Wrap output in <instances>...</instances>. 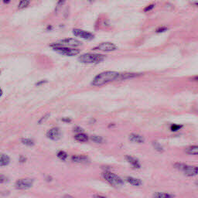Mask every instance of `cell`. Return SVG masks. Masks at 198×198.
<instances>
[{
    "mask_svg": "<svg viewBox=\"0 0 198 198\" xmlns=\"http://www.w3.org/2000/svg\"><path fill=\"white\" fill-rule=\"evenodd\" d=\"M119 73L116 71H107L98 74L94 77L92 80V85L95 87L104 86L113 80H118L119 77Z\"/></svg>",
    "mask_w": 198,
    "mask_h": 198,
    "instance_id": "obj_1",
    "label": "cell"
},
{
    "mask_svg": "<svg viewBox=\"0 0 198 198\" xmlns=\"http://www.w3.org/2000/svg\"><path fill=\"white\" fill-rule=\"evenodd\" d=\"M50 47L53 48V50L57 53H61L64 56L67 57H74L77 56L80 53V50L79 49L76 48H71V47H64V46L60 45L58 43H53L50 44Z\"/></svg>",
    "mask_w": 198,
    "mask_h": 198,
    "instance_id": "obj_2",
    "label": "cell"
},
{
    "mask_svg": "<svg viewBox=\"0 0 198 198\" xmlns=\"http://www.w3.org/2000/svg\"><path fill=\"white\" fill-rule=\"evenodd\" d=\"M105 57L100 53H84L78 58L80 63L83 64H99L104 61Z\"/></svg>",
    "mask_w": 198,
    "mask_h": 198,
    "instance_id": "obj_3",
    "label": "cell"
},
{
    "mask_svg": "<svg viewBox=\"0 0 198 198\" xmlns=\"http://www.w3.org/2000/svg\"><path fill=\"white\" fill-rule=\"evenodd\" d=\"M174 167L178 170L183 172L187 177H194L198 175V167L189 166L185 163H177L174 164Z\"/></svg>",
    "mask_w": 198,
    "mask_h": 198,
    "instance_id": "obj_4",
    "label": "cell"
},
{
    "mask_svg": "<svg viewBox=\"0 0 198 198\" xmlns=\"http://www.w3.org/2000/svg\"><path fill=\"white\" fill-rule=\"evenodd\" d=\"M102 177L110 184L115 186H122L124 184V181L122 179L119 177L118 175L115 174L113 173H111L109 171H106L104 173H102Z\"/></svg>",
    "mask_w": 198,
    "mask_h": 198,
    "instance_id": "obj_5",
    "label": "cell"
},
{
    "mask_svg": "<svg viewBox=\"0 0 198 198\" xmlns=\"http://www.w3.org/2000/svg\"><path fill=\"white\" fill-rule=\"evenodd\" d=\"M34 183V180L30 178L20 179L16 182L15 186L18 190H28L30 189Z\"/></svg>",
    "mask_w": 198,
    "mask_h": 198,
    "instance_id": "obj_6",
    "label": "cell"
},
{
    "mask_svg": "<svg viewBox=\"0 0 198 198\" xmlns=\"http://www.w3.org/2000/svg\"><path fill=\"white\" fill-rule=\"evenodd\" d=\"M117 48L118 47L115 43H111V42H104V43H100L97 47H94L93 50H101L103 52H112V51L116 50Z\"/></svg>",
    "mask_w": 198,
    "mask_h": 198,
    "instance_id": "obj_7",
    "label": "cell"
},
{
    "mask_svg": "<svg viewBox=\"0 0 198 198\" xmlns=\"http://www.w3.org/2000/svg\"><path fill=\"white\" fill-rule=\"evenodd\" d=\"M60 45L64 46V47H80V46H82V42H80V40L76 39H74V38H67V39H61L58 42Z\"/></svg>",
    "mask_w": 198,
    "mask_h": 198,
    "instance_id": "obj_8",
    "label": "cell"
},
{
    "mask_svg": "<svg viewBox=\"0 0 198 198\" xmlns=\"http://www.w3.org/2000/svg\"><path fill=\"white\" fill-rule=\"evenodd\" d=\"M73 34L75 37L83 38L86 40H92L94 38V35L92 33L84 31V30H80V29H77V28L73 30Z\"/></svg>",
    "mask_w": 198,
    "mask_h": 198,
    "instance_id": "obj_9",
    "label": "cell"
},
{
    "mask_svg": "<svg viewBox=\"0 0 198 198\" xmlns=\"http://www.w3.org/2000/svg\"><path fill=\"white\" fill-rule=\"evenodd\" d=\"M61 131L59 128L54 127L53 129H50L49 131L47 132V138H49L51 140L53 141H57L61 138Z\"/></svg>",
    "mask_w": 198,
    "mask_h": 198,
    "instance_id": "obj_10",
    "label": "cell"
},
{
    "mask_svg": "<svg viewBox=\"0 0 198 198\" xmlns=\"http://www.w3.org/2000/svg\"><path fill=\"white\" fill-rule=\"evenodd\" d=\"M129 139L132 142L138 144L143 143L144 142H145V139H144L143 136H142L141 135H139V134H135V133H132L131 134V135H129Z\"/></svg>",
    "mask_w": 198,
    "mask_h": 198,
    "instance_id": "obj_11",
    "label": "cell"
},
{
    "mask_svg": "<svg viewBox=\"0 0 198 198\" xmlns=\"http://www.w3.org/2000/svg\"><path fill=\"white\" fill-rule=\"evenodd\" d=\"M126 159L129 163L131 164V166L135 169H140L141 168V164L139 163V161L136 158L131 156H126Z\"/></svg>",
    "mask_w": 198,
    "mask_h": 198,
    "instance_id": "obj_12",
    "label": "cell"
},
{
    "mask_svg": "<svg viewBox=\"0 0 198 198\" xmlns=\"http://www.w3.org/2000/svg\"><path fill=\"white\" fill-rule=\"evenodd\" d=\"M73 162L77 163H86L89 162L88 157L87 156L84 155H79V156H73L71 157Z\"/></svg>",
    "mask_w": 198,
    "mask_h": 198,
    "instance_id": "obj_13",
    "label": "cell"
},
{
    "mask_svg": "<svg viewBox=\"0 0 198 198\" xmlns=\"http://www.w3.org/2000/svg\"><path fill=\"white\" fill-rule=\"evenodd\" d=\"M185 153L188 155L198 156V145H190L185 149Z\"/></svg>",
    "mask_w": 198,
    "mask_h": 198,
    "instance_id": "obj_14",
    "label": "cell"
},
{
    "mask_svg": "<svg viewBox=\"0 0 198 198\" xmlns=\"http://www.w3.org/2000/svg\"><path fill=\"white\" fill-rule=\"evenodd\" d=\"M139 74L135 73H125V74H120L118 77V80H126V79H131L134 77H137L139 76Z\"/></svg>",
    "mask_w": 198,
    "mask_h": 198,
    "instance_id": "obj_15",
    "label": "cell"
},
{
    "mask_svg": "<svg viewBox=\"0 0 198 198\" xmlns=\"http://www.w3.org/2000/svg\"><path fill=\"white\" fill-rule=\"evenodd\" d=\"M126 181H127L129 183H130L132 186H141L142 184V182L141 180L137 178H134L132 177H126Z\"/></svg>",
    "mask_w": 198,
    "mask_h": 198,
    "instance_id": "obj_16",
    "label": "cell"
},
{
    "mask_svg": "<svg viewBox=\"0 0 198 198\" xmlns=\"http://www.w3.org/2000/svg\"><path fill=\"white\" fill-rule=\"evenodd\" d=\"M75 140H77V142H86L88 141V135H86L85 133H77L75 136Z\"/></svg>",
    "mask_w": 198,
    "mask_h": 198,
    "instance_id": "obj_17",
    "label": "cell"
},
{
    "mask_svg": "<svg viewBox=\"0 0 198 198\" xmlns=\"http://www.w3.org/2000/svg\"><path fill=\"white\" fill-rule=\"evenodd\" d=\"M153 198H175L173 194H168V193L156 192L153 194Z\"/></svg>",
    "mask_w": 198,
    "mask_h": 198,
    "instance_id": "obj_18",
    "label": "cell"
},
{
    "mask_svg": "<svg viewBox=\"0 0 198 198\" xmlns=\"http://www.w3.org/2000/svg\"><path fill=\"white\" fill-rule=\"evenodd\" d=\"M10 163V158L6 154L0 155V167L7 166Z\"/></svg>",
    "mask_w": 198,
    "mask_h": 198,
    "instance_id": "obj_19",
    "label": "cell"
},
{
    "mask_svg": "<svg viewBox=\"0 0 198 198\" xmlns=\"http://www.w3.org/2000/svg\"><path fill=\"white\" fill-rule=\"evenodd\" d=\"M91 140L94 142H95V143L98 144L103 143L104 141V139L101 137V136H99V135H91Z\"/></svg>",
    "mask_w": 198,
    "mask_h": 198,
    "instance_id": "obj_20",
    "label": "cell"
},
{
    "mask_svg": "<svg viewBox=\"0 0 198 198\" xmlns=\"http://www.w3.org/2000/svg\"><path fill=\"white\" fill-rule=\"evenodd\" d=\"M57 156L61 160H66L67 158V153L66 152L63 151V150H61V151H58L57 153Z\"/></svg>",
    "mask_w": 198,
    "mask_h": 198,
    "instance_id": "obj_21",
    "label": "cell"
},
{
    "mask_svg": "<svg viewBox=\"0 0 198 198\" xmlns=\"http://www.w3.org/2000/svg\"><path fill=\"white\" fill-rule=\"evenodd\" d=\"M21 142L23 145H27V146H33L34 145V141L31 139H22Z\"/></svg>",
    "mask_w": 198,
    "mask_h": 198,
    "instance_id": "obj_22",
    "label": "cell"
},
{
    "mask_svg": "<svg viewBox=\"0 0 198 198\" xmlns=\"http://www.w3.org/2000/svg\"><path fill=\"white\" fill-rule=\"evenodd\" d=\"M30 1H27V0H24V1H20L19 5H18V8L21 9H25L26 7L30 6Z\"/></svg>",
    "mask_w": 198,
    "mask_h": 198,
    "instance_id": "obj_23",
    "label": "cell"
},
{
    "mask_svg": "<svg viewBox=\"0 0 198 198\" xmlns=\"http://www.w3.org/2000/svg\"><path fill=\"white\" fill-rule=\"evenodd\" d=\"M153 145L154 149H155L156 151L159 152V153H163V152L164 151V149H163V146H162L159 142H153Z\"/></svg>",
    "mask_w": 198,
    "mask_h": 198,
    "instance_id": "obj_24",
    "label": "cell"
},
{
    "mask_svg": "<svg viewBox=\"0 0 198 198\" xmlns=\"http://www.w3.org/2000/svg\"><path fill=\"white\" fill-rule=\"evenodd\" d=\"M50 113H47V114H45L42 117V118H40V119L38 121V124H39V125H41V124L44 123V122L47 121L48 118H50Z\"/></svg>",
    "mask_w": 198,
    "mask_h": 198,
    "instance_id": "obj_25",
    "label": "cell"
},
{
    "mask_svg": "<svg viewBox=\"0 0 198 198\" xmlns=\"http://www.w3.org/2000/svg\"><path fill=\"white\" fill-rule=\"evenodd\" d=\"M65 3L64 1H59V2H57V6H56V8H55V12H60L61 11V9L62 8V6Z\"/></svg>",
    "mask_w": 198,
    "mask_h": 198,
    "instance_id": "obj_26",
    "label": "cell"
},
{
    "mask_svg": "<svg viewBox=\"0 0 198 198\" xmlns=\"http://www.w3.org/2000/svg\"><path fill=\"white\" fill-rule=\"evenodd\" d=\"M182 127H183V126H180V125H176V124H173V125L170 126V130L172 132H177V131H178V130L180 129Z\"/></svg>",
    "mask_w": 198,
    "mask_h": 198,
    "instance_id": "obj_27",
    "label": "cell"
},
{
    "mask_svg": "<svg viewBox=\"0 0 198 198\" xmlns=\"http://www.w3.org/2000/svg\"><path fill=\"white\" fill-rule=\"evenodd\" d=\"M154 6L155 5L154 4H151L149 5V6H145V8H144V12H149V11H151L153 8H154Z\"/></svg>",
    "mask_w": 198,
    "mask_h": 198,
    "instance_id": "obj_28",
    "label": "cell"
},
{
    "mask_svg": "<svg viewBox=\"0 0 198 198\" xmlns=\"http://www.w3.org/2000/svg\"><path fill=\"white\" fill-rule=\"evenodd\" d=\"M167 27H165V26H162V27H159L156 30V33H163V32H166L167 31Z\"/></svg>",
    "mask_w": 198,
    "mask_h": 198,
    "instance_id": "obj_29",
    "label": "cell"
},
{
    "mask_svg": "<svg viewBox=\"0 0 198 198\" xmlns=\"http://www.w3.org/2000/svg\"><path fill=\"white\" fill-rule=\"evenodd\" d=\"M8 180L7 177L3 176V175L0 174V183H6V181Z\"/></svg>",
    "mask_w": 198,
    "mask_h": 198,
    "instance_id": "obj_30",
    "label": "cell"
},
{
    "mask_svg": "<svg viewBox=\"0 0 198 198\" xmlns=\"http://www.w3.org/2000/svg\"><path fill=\"white\" fill-rule=\"evenodd\" d=\"M74 131H75V132H77V133H82L83 129L80 127H79V126H77V127H75V129H74Z\"/></svg>",
    "mask_w": 198,
    "mask_h": 198,
    "instance_id": "obj_31",
    "label": "cell"
},
{
    "mask_svg": "<svg viewBox=\"0 0 198 198\" xmlns=\"http://www.w3.org/2000/svg\"><path fill=\"white\" fill-rule=\"evenodd\" d=\"M46 83H47V80H39V81H38V82L36 84V85H37V86H41V85L46 84Z\"/></svg>",
    "mask_w": 198,
    "mask_h": 198,
    "instance_id": "obj_32",
    "label": "cell"
},
{
    "mask_svg": "<svg viewBox=\"0 0 198 198\" xmlns=\"http://www.w3.org/2000/svg\"><path fill=\"white\" fill-rule=\"evenodd\" d=\"M19 161H20V163H25L26 161V158L25 156H20Z\"/></svg>",
    "mask_w": 198,
    "mask_h": 198,
    "instance_id": "obj_33",
    "label": "cell"
},
{
    "mask_svg": "<svg viewBox=\"0 0 198 198\" xmlns=\"http://www.w3.org/2000/svg\"><path fill=\"white\" fill-rule=\"evenodd\" d=\"M62 121L64 122H67V123H69V122H71V119L70 118H62Z\"/></svg>",
    "mask_w": 198,
    "mask_h": 198,
    "instance_id": "obj_34",
    "label": "cell"
},
{
    "mask_svg": "<svg viewBox=\"0 0 198 198\" xmlns=\"http://www.w3.org/2000/svg\"><path fill=\"white\" fill-rule=\"evenodd\" d=\"M94 198H107L105 197L104 196H101V195H98V194H94Z\"/></svg>",
    "mask_w": 198,
    "mask_h": 198,
    "instance_id": "obj_35",
    "label": "cell"
},
{
    "mask_svg": "<svg viewBox=\"0 0 198 198\" xmlns=\"http://www.w3.org/2000/svg\"><path fill=\"white\" fill-rule=\"evenodd\" d=\"M63 198H75L73 196H71V195H69V194H65V195H64Z\"/></svg>",
    "mask_w": 198,
    "mask_h": 198,
    "instance_id": "obj_36",
    "label": "cell"
},
{
    "mask_svg": "<svg viewBox=\"0 0 198 198\" xmlns=\"http://www.w3.org/2000/svg\"><path fill=\"white\" fill-rule=\"evenodd\" d=\"M46 180H47L48 181V182H50V181L52 180V178H51V177H50V176H48V177H47Z\"/></svg>",
    "mask_w": 198,
    "mask_h": 198,
    "instance_id": "obj_37",
    "label": "cell"
},
{
    "mask_svg": "<svg viewBox=\"0 0 198 198\" xmlns=\"http://www.w3.org/2000/svg\"><path fill=\"white\" fill-rule=\"evenodd\" d=\"M47 30H50L51 29H53V27H52L51 26H48V27H47Z\"/></svg>",
    "mask_w": 198,
    "mask_h": 198,
    "instance_id": "obj_38",
    "label": "cell"
},
{
    "mask_svg": "<svg viewBox=\"0 0 198 198\" xmlns=\"http://www.w3.org/2000/svg\"><path fill=\"white\" fill-rule=\"evenodd\" d=\"M2 89L0 88V98L2 97Z\"/></svg>",
    "mask_w": 198,
    "mask_h": 198,
    "instance_id": "obj_39",
    "label": "cell"
},
{
    "mask_svg": "<svg viewBox=\"0 0 198 198\" xmlns=\"http://www.w3.org/2000/svg\"><path fill=\"white\" fill-rule=\"evenodd\" d=\"M3 2H4V3H9L10 1H4Z\"/></svg>",
    "mask_w": 198,
    "mask_h": 198,
    "instance_id": "obj_40",
    "label": "cell"
},
{
    "mask_svg": "<svg viewBox=\"0 0 198 198\" xmlns=\"http://www.w3.org/2000/svg\"><path fill=\"white\" fill-rule=\"evenodd\" d=\"M194 80H197L198 81V77H194Z\"/></svg>",
    "mask_w": 198,
    "mask_h": 198,
    "instance_id": "obj_41",
    "label": "cell"
},
{
    "mask_svg": "<svg viewBox=\"0 0 198 198\" xmlns=\"http://www.w3.org/2000/svg\"><path fill=\"white\" fill-rule=\"evenodd\" d=\"M195 183H196V185H197V186H198V180H197L196 182H195Z\"/></svg>",
    "mask_w": 198,
    "mask_h": 198,
    "instance_id": "obj_42",
    "label": "cell"
},
{
    "mask_svg": "<svg viewBox=\"0 0 198 198\" xmlns=\"http://www.w3.org/2000/svg\"><path fill=\"white\" fill-rule=\"evenodd\" d=\"M195 4H196V5H197V6H198V2H196V3H195Z\"/></svg>",
    "mask_w": 198,
    "mask_h": 198,
    "instance_id": "obj_43",
    "label": "cell"
},
{
    "mask_svg": "<svg viewBox=\"0 0 198 198\" xmlns=\"http://www.w3.org/2000/svg\"><path fill=\"white\" fill-rule=\"evenodd\" d=\"M197 112H198V111H197Z\"/></svg>",
    "mask_w": 198,
    "mask_h": 198,
    "instance_id": "obj_44",
    "label": "cell"
}]
</instances>
